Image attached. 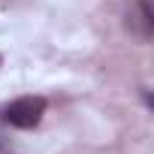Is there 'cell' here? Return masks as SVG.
Returning a JSON list of instances; mask_svg holds the SVG:
<instances>
[{"mask_svg":"<svg viewBox=\"0 0 154 154\" xmlns=\"http://www.w3.org/2000/svg\"><path fill=\"white\" fill-rule=\"evenodd\" d=\"M42 115H45V100L42 97H18L15 103L6 106L3 121L18 127V130H30L42 121Z\"/></svg>","mask_w":154,"mask_h":154,"instance_id":"6da1fadb","label":"cell"},{"mask_svg":"<svg viewBox=\"0 0 154 154\" xmlns=\"http://www.w3.org/2000/svg\"><path fill=\"white\" fill-rule=\"evenodd\" d=\"M0 63H3V60H0Z\"/></svg>","mask_w":154,"mask_h":154,"instance_id":"7a4b0ae2","label":"cell"}]
</instances>
